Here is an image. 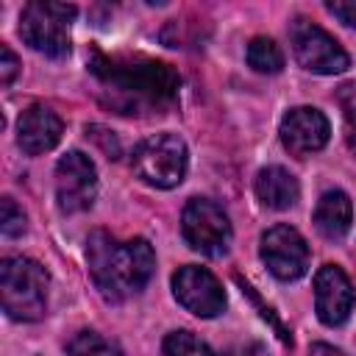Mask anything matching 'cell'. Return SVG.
<instances>
[{"label": "cell", "instance_id": "6da1fadb", "mask_svg": "<svg viewBox=\"0 0 356 356\" xmlns=\"http://www.w3.org/2000/svg\"><path fill=\"white\" fill-rule=\"evenodd\" d=\"M86 264L97 292L108 303L139 295L156 270V253L147 239H114L106 231H92L86 239Z\"/></svg>", "mask_w": 356, "mask_h": 356}, {"label": "cell", "instance_id": "7a4b0ae2", "mask_svg": "<svg viewBox=\"0 0 356 356\" xmlns=\"http://www.w3.org/2000/svg\"><path fill=\"white\" fill-rule=\"evenodd\" d=\"M89 70L100 78V83L108 86V92L122 97V108L170 103L181 83L170 64L147 58H106L95 53Z\"/></svg>", "mask_w": 356, "mask_h": 356}, {"label": "cell", "instance_id": "3957f363", "mask_svg": "<svg viewBox=\"0 0 356 356\" xmlns=\"http://www.w3.org/2000/svg\"><path fill=\"white\" fill-rule=\"evenodd\" d=\"M47 270L28 256H8L0 264V300L11 320L33 323L47 312Z\"/></svg>", "mask_w": 356, "mask_h": 356}, {"label": "cell", "instance_id": "277c9868", "mask_svg": "<svg viewBox=\"0 0 356 356\" xmlns=\"http://www.w3.org/2000/svg\"><path fill=\"white\" fill-rule=\"evenodd\" d=\"M186 164H189L186 142L170 131L145 136L131 153V167L139 175V181L156 189L178 186L186 175Z\"/></svg>", "mask_w": 356, "mask_h": 356}, {"label": "cell", "instance_id": "5b68a950", "mask_svg": "<svg viewBox=\"0 0 356 356\" xmlns=\"http://www.w3.org/2000/svg\"><path fill=\"white\" fill-rule=\"evenodd\" d=\"M75 14L78 8L67 3H53V0L28 3L19 17V36L31 50L47 58H64L70 53V25Z\"/></svg>", "mask_w": 356, "mask_h": 356}, {"label": "cell", "instance_id": "8992f818", "mask_svg": "<svg viewBox=\"0 0 356 356\" xmlns=\"http://www.w3.org/2000/svg\"><path fill=\"white\" fill-rule=\"evenodd\" d=\"M181 234L186 245L209 259H220L231 248V220L209 197H192L181 214Z\"/></svg>", "mask_w": 356, "mask_h": 356}, {"label": "cell", "instance_id": "52a82bcc", "mask_svg": "<svg viewBox=\"0 0 356 356\" xmlns=\"http://www.w3.org/2000/svg\"><path fill=\"white\" fill-rule=\"evenodd\" d=\"M289 42H292L295 61L309 72L339 75L350 64V58L339 47V42L331 33H325L320 25H314V22H309L303 17H295L289 22Z\"/></svg>", "mask_w": 356, "mask_h": 356}, {"label": "cell", "instance_id": "ba28073f", "mask_svg": "<svg viewBox=\"0 0 356 356\" xmlns=\"http://www.w3.org/2000/svg\"><path fill=\"white\" fill-rule=\"evenodd\" d=\"M97 195V170L81 150H70L56 164V200L64 214L86 211Z\"/></svg>", "mask_w": 356, "mask_h": 356}, {"label": "cell", "instance_id": "9c48e42d", "mask_svg": "<svg viewBox=\"0 0 356 356\" xmlns=\"http://www.w3.org/2000/svg\"><path fill=\"white\" fill-rule=\"evenodd\" d=\"M259 256L278 281H295L309 270V245L298 228L278 222L261 234Z\"/></svg>", "mask_w": 356, "mask_h": 356}, {"label": "cell", "instance_id": "30bf717a", "mask_svg": "<svg viewBox=\"0 0 356 356\" xmlns=\"http://www.w3.org/2000/svg\"><path fill=\"white\" fill-rule=\"evenodd\" d=\"M172 295L186 312L203 320L217 317L225 309L222 284L206 267H197V264L178 267V273L172 275Z\"/></svg>", "mask_w": 356, "mask_h": 356}, {"label": "cell", "instance_id": "8fae6325", "mask_svg": "<svg viewBox=\"0 0 356 356\" xmlns=\"http://www.w3.org/2000/svg\"><path fill=\"white\" fill-rule=\"evenodd\" d=\"M281 145L298 156V159H306L317 150L325 147L328 136H331V125H328V117L314 108V106H295L284 114L281 120Z\"/></svg>", "mask_w": 356, "mask_h": 356}, {"label": "cell", "instance_id": "7c38bea8", "mask_svg": "<svg viewBox=\"0 0 356 356\" xmlns=\"http://www.w3.org/2000/svg\"><path fill=\"white\" fill-rule=\"evenodd\" d=\"M356 303L353 284L337 264H325L314 275V312L323 325H342Z\"/></svg>", "mask_w": 356, "mask_h": 356}, {"label": "cell", "instance_id": "4fadbf2b", "mask_svg": "<svg viewBox=\"0 0 356 356\" xmlns=\"http://www.w3.org/2000/svg\"><path fill=\"white\" fill-rule=\"evenodd\" d=\"M64 134V122L61 117L50 108V106H42V103H33L28 106L19 120H17V145L22 147V153L28 156H42L47 153L50 147L58 145Z\"/></svg>", "mask_w": 356, "mask_h": 356}, {"label": "cell", "instance_id": "5bb4252c", "mask_svg": "<svg viewBox=\"0 0 356 356\" xmlns=\"http://www.w3.org/2000/svg\"><path fill=\"white\" fill-rule=\"evenodd\" d=\"M312 220H314V228H317L320 236L342 239L350 231V222H353V203L342 189H328V192L320 195Z\"/></svg>", "mask_w": 356, "mask_h": 356}, {"label": "cell", "instance_id": "9a60e30c", "mask_svg": "<svg viewBox=\"0 0 356 356\" xmlns=\"http://www.w3.org/2000/svg\"><path fill=\"white\" fill-rule=\"evenodd\" d=\"M256 197H259L261 206L275 209V211L292 209V206L298 203V197H300L298 178H295L289 170L278 167V164L264 167V170H259V175H256Z\"/></svg>", "mask_w": 356, "mask_h": 356}, {"label": "cell", "instance_id": "2e32d148", "mask_svg": "<svg viewBox=\"0 0 356 356\" xmlns=\"http://www.w3.org/2000/svg\"><path fill=\"white\" fill-rule=\"evenodd\" d=\"M248 64L261 75H275L284 70V53L270 36H256L248 44Z\"/></svg>", "mask_w": 356, "mask_h": 356}, {"label": "cell", "instance_id": "e0dca14e", "mask_svg": "<svg viewBox=\"0 0 356 356\" xmlns=\"http://www.w3.org/2000/svg\"><path fill=\"white\" fill-rule=\"evenodd\" d=\"M67 353L70 356H122V348L97 331H78L67 342Z\"/></svg>", "mask_w": 356, "mask_h": 356}, {"label": "cell", "instance_id": "ac0fdd59", "mask_svg": "<svg viewBox=\"0 0 356 356\" xmlns=\"http://www.w3.org/2000/svg\"><path fill=\"white\" fill-rule=\"evenodd\" d=\"M161 356H214V353L192 331H172L161 342Z\"/></svg>", "mask_w": 356, "mask_h": 356}, {"label": "cell", "instance_id": "d6986e66", "mask_svg": "<svg viewBox=\"0 0 356 356\" xmlns=\"http://www.w3.org/2000/svg\"><path fill=\"white\" fill-rule=\"evenodd\" d=\"M342 111H345V142L356 153V83L342 86Z\"/></svg>", "mask_w": 356, "mask_h": 356}, {"label": "cell", "instance_id": "ffe728a7", "mask_svg": "<svg viewBox=\"0 0 356 356\" xmlns=\"http://www.w3.org/2000/svg\"><path fill=\"white\" fill-rule=\"evenodd\" d=\"M0 231H3V236H19V234L25 231V214H22V209H19L11 197H3Z\"/></svg>", "mask_w": 356, "mask_h": 356}, {"label": "cell", "instance_id": "44dd1931", "mask_svg": "<svg viewBox=\"0 0 356 356\" xmlns=\"http://www.w3.org/2000/svg\"><path fill=\"white\" fill-rule=\"evenodd\" d=\"M17 70H19L17 56L11 53L8 44H0V83L8 86V83L14 81V75H17Z\"/></svg>", "mask_w": 356, "mask_h": 356}, {"label": "cell", "instance_id": "7402d4cb", "mask_svg": "<svg viewBox=\"0 0 356 356\" xmlns=\"http://www.w3.org/2000/svg\"><path fill=\"white\" fill-rule=\"evenodd\" d=\"M325 11L334 14L339 22L356 28V3H325Z\"/></svg>", "mask_w": 356, "mask_h": 356}, {"label": "cell", "instance_id": "603a6c76", "mask_svg": "<svg viewBox=\"0 0 356 356\" xmlns=\"http://www.w3.org/2000/svg\"><path fill=\"white\" fill-rule=\"evenodd\" d=\"M309 356H348V353L339 350V348H334V345H328V342H314L309 348Z\"/></svg>", "mask_w": 356, "mask_h": 356}]
</instances>
